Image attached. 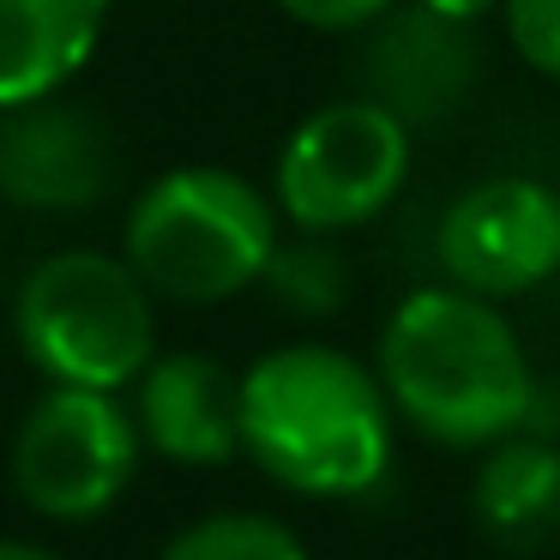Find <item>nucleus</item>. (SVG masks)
<instances>
[{
	"label": "nucleus",
	"mask_w": 560,
	"mask_h": 560,
	"mask_svg": "<svg viewBox=\"0 0 560 560\" xmlns=\"http://www.w3.org/2000/svg\"><path fill=\"white\" fill-rule=\"evenodd\" d=\"M158 560H314L295 524L271 518V512H206L187 518L182 530L163 542Z\"/></svg>",
	"instance_id": "obj_14"
},
{
	"label": "nucleus",
	"mask_w": 560,
	"mask_h": 560,
	"mask_svg": "<svg viewBox=\"0 0 560 560\" xmlns=\"http://www.w3.org/2000/svg\"><path fill=\"white\" fill-rule=\"evenodd\" d=\"M416 7H428L440 19H458V25H476V19L500 13V0H416Z\"/></svg>",
	"instance_id": "obj_17"
},
{
	"label": "nucleus",
	"mask_w": 560,
	"mask_h": 560,
	"mask_svg": "<svg viewBox=\"0 0 560 560\" xmlns=\"http://www.w3.org/2000/svg\"><path fill=\"white\" fill-rule=\"evenodd\" d=\"M133 422L151 458L218 470L242 452V374L206 350H158V362L133 380Z\"/></svg>",
	"instance_id": "obj_10"
},
{
	"label": "nucleus",
	"mask_w": 560,
	"mask_h": 560,
	"mask_svg": "<svg viewBox=\"0 0 560 560\" xmlns=\"http://www.w3.org/2000/svg\"><path fill=\"white\" fill-rule=\"evenodd\" d=\"M0 560H67V555L49 542H31V536H0Z\"/></svg>",
	"instance_id": "obj_18"
},
{
	"label": "nucleus",
	"mask_w": 560,
	"mask_h": 560,
	"mask_svg": "<svg viewBox=\"0 0 560 560\" xmlns=\"http://www.w3.org/2000/svg\"><path fill=\"white\" fill-rule=\"evenodd\" d=\"M500 19L518 61L542 79H560V0H500Z\"/></svg>",
	"instance_id": "obj_15"
},
{
	"label": "nucleus",
	"mask_w": 560,
	"mask_h": 560,
	"mask_svg": "<svg viewBox=\"0 0 560 560\" xmlns=\"http://www.w3.org/2000/svg\"><path fill=\"white\" fill-rule=\"evenodd\" d=\"M398 410L368 362L278 343L242 374V452L302 500H362L386 482Z\"/></svg>",
	"instance_id": "obj_2"
},
{
	"label": "nucleus",
	"mask_w": 560,
	"mask_h": 560,
	"mask_svg": "<svg viewBox=\"0 0 560 560\" xmlns=\"http://www.w3.org/2000/svg\"><path fill=\"white\" fill-rule=\"evenodd\" d=\"M374 374L398 422L446 452H482L536 416V374L512 319L458 283L410 290L392 307Z\"/></svg>",
	"instance_id": "obj_1"
},
{
	"label": "nucleus",
	"mask_w": 560,
	"mask_h": 560,
	"mask_svg": "<svg viewBox=\"0 0 560 560\" xmlns=\"http://www.w3.org/2000/svg\"><path fill=\"white\" fill-rule=\"evenodd\" d=\"M470 518L494 548L530 555V548L560 536V440L542 428L482 446V464L470 476Z\"/></svg>",
	"instance_id": "obj_12"
},
{
	"label": "nucleus",
	"mask_w": 560,
	"mask_h": 560,
	"mask_svg": "<svg viewBox=\"0 0 560 560\" xmlns=\"http://www.w3.org/2000/svg\"><path fill=\"white\" fill-rule=\"evenodd\" d=\"M283 19L302 31H326V37H362L374 19H386L398 0H271Z\"/></svg>",
	"instance_id": "obj_16"
},
{
	"label": "nucleus",
	"mask_w": 560,
	"mask_h": 560,
	"mask_svg": "<svg viewBox=\"0 0 560 560\" xmlns=\"http://www.w3.org/2000/svg\"><path fill=\"white\" fill-rule=\"evenodd\" d=\"M410 163L416 133L398 115L368 97H338L302 115L283 139L271 163V199L295 230L350 235L398 206V194L410 187Z\"/></svg>",
	"instance_id": "obj_5"
},
{
	"label": "nucleus",
	"mask_w": 560,
	"mask_h": 560,
	"mask_svg": "<svg viewBox=\"0 0 560 560\" xmlns=\"http://www.w3.org/2000/svg\"><path fill=\"white\" fill-rule=\"evenodd\" d=\"M259 290L295 319H331L343 302H350V266H343V254L331 247V235L295 230L290 242H278Z\"/></svg>",
	"instance_id": "obj_13"
},
{
	"label": "nucleus",
	"mask_w": 560,
	"mask_h": 560,
	"mask_svg": "<svg viewBox=\"0 0 560 560\" xmlns=\"http://www.w3.org/2000/svg\"><path fill=\"white\" fill-rule=\"evenodd\" d=\"M115 187V133L61 97L0 109V206L31 218H73Z\"/></svg>",
	"instance_id": "obj_9"
},
{
	"label": "nucleus",
	"mask_w": 560,
	"mask_h": 560,
	"mask_svg": "<svg viewBox=\"0 0 560 560\" xmlns=\"http://www.w3.org/2000/svg\"><path fill=\"white\" fill-rule=\"evenodd\" d=\"M355 97L392 109L410 133L446 127L470 109L476 85H482V49H476V25L440 19L416 0H398L386 19L362 31L355 49Z\"/></svg>",
	"instance_id": "obj_8"
},
{
	"label": "nucleus",
	"mask_w": 560,
	"mask_h": 560,
	"mask_svg": "<svg viewBox=\"0 0 560 560\" xmlns=\"http://www.w3.org/2000/svg\"><path fill=\"white\" fill-rule=\"evenodd\" d=\"M115 0H0V109L61 97L91 67Z\"/></svg>",
	"instance_id": "obj_11"
},
{
	"label": "nucleus",
	"mask_w": 560,
	"mask_h": 560,
	"mask_svg": "<svg viewBox=\"0 0 560 560\" xmlns=\"http://www.w3.org/2000/svg\"><path fill=\"white\" fill-rule=\"evenodd\" d=\"M278 242V199L218 163L151 175L121 223L127 266L175 307H223L259 290Z\"/></svg>",
	"instance_id": "obj_3"
},
{
	"label": "nucleus",
	"mask_w": 560,
	"mask_h": 560,
	"mask_svg": "<svg viewBox=\"0 0 560 560\" xmlns=\"http://www.w3.org/2000/svg\"><path fill=\"white\" fill-rule=\"evenodd\" d=\"M145 458L121 392L43 386L7 446V482L43 524H91L127 500Z\"/></svg>",
	"instance_id": "obj_6"
},
{
	"label": "nucleus",
	"mask_w": 560,
	"mask_h": 560,
	"mask_svg": "<svg viewBox=\"0 0 560 560\" xmlns=\"http://www.w3.org/2000/svg\"><path fill=\"white\" fill-rule=\"evenodd\" d=\"M13 338L49 386L133 392V380L158 362V295L127 254L61 247L19 283Z\"/></svg>",
	"instance_id": "obj_4"
},
{
	"label": "nucleus",
	"mask_w": 560,
	"mask_h": 560,
	"mask_svg": "<svg viewBox=\"0 0 560 560\" xmlns=\"http://www.w3.org/2000/svg\"><path fill=\"white\" fill-rule=\"evenodd\" d=\"M434 247L446 283L488 302H518L560 278V187L536 175H488L446 206Z\"/></svg>",
	"instance_id": "obj_7"
}]
</instances>
